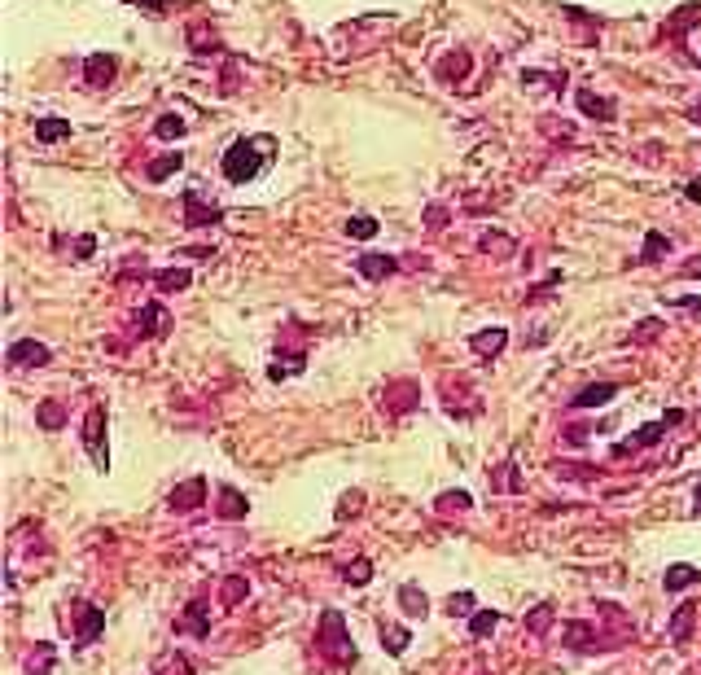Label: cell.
<instances>
[{
  "label": "cell",
  "mask_w": 701,
  "mask_h": 675,
  "mask_svg": "<svg viewBox=\"0 0 701 675\" xmlns=\"http://www.w3.org/2000/svg\"><path fill=\"white\" fill-rule=\"evenodd\" d=\"M259 149H272V141H268V136H259V141H232L228 153H224V180H232V185H246V180H254L259 171H263Z\"/></svg>",
  "instance_id": "cell-1"
},
{
  "label": "cell",
  "mask_w": 701,
  "mask_h": 675,
  "mask_svg": "<svg viewBox=\"0 0 701 675\" xmlns=\"http://www.w3.org/2000/svg\"><path fill=\"white\" fill-rule=\"evenodd\" d=\"M320 644H333V658H337V662H355V644L347 640L342 614H337V610H329V614L320 618Z\"/></svg>",
  "instance_id": "cell-2"
},
{
  "label": "cell",
  "mask_w": 701,
  "mask_h": 675,
  "mask_svg": "<svg viewBox=\"0 0 701 675\" xmlns=\"http://www.w3.org/2000/svg\"><path fill=\"white\" fill-rule=\"evenodd\" d=\"M84 443H88V452H92V460H97V470H110V456H106V412L101 408H88V417H84Z\"/></svg>",
  "instance_id": "cell-3"
},
{
  "label": "cell",
  "mask_w": 701,
  "mask_h": 675,
  "mask_svg": "<svg viewBox=\"0 0 701 675\" xmlns=\"http://www.w3.org/2000/svg\"><path fill=\"white\" fill-rule=\"evenodd\" d=\"M48 355L53 351H48L44 342H36V338H18V342L9 347V355H5V364L18 373L22 364H48Z\"/></svg>",
  "instance_id": "cell-4"
},
{
  "label": "cell",
  "mask_w": 701,
  "mask_h": 675,
  "mask_svg": "<svg viewBox=\"0 0 701 675\" xmlns=\"http://www.w3.org/2000/svg\"><path fill=\"white\" fill-rule=\"evenodd\" d=\"M206 500V478H185L175 491H171V509L175 513H189V509H197Z\"/></svg>",
  "instance_id": "cell-5"
},
{
  "label": "cell",
  "mask_w": 701,
  "mask_h": 675,
  "mask_svg": "<svg viewBox=\"0 0 701 675\" xmlns=\"http://www.w3.org/2000/svg\"><path fill=\"white\" fill-rule=\"evenodd\" d=\"M80 610H84V618H75V649L92 644V640H97V632L106 627V614H101L97 605H80Z\"/></svg>",
  "instance_id": "cell-6"
},
{
  "label": "cell",
  "mask_w": 701,
  "mask_h": 675,
  "mask_svg": "<svg viewBox=\"0 0 701 675\" xmlns=\"http://www.w3.org/2000/svg\"><path fill=\"white\" fill-rule=\"evenodd\" d=\"M614 395H618V386H614V382H601V386L592 382V386H583V391L570 399V408H601V404H609Z\"/></svg>",
  "instance_id": "cell-7"
},
{
  "label": "cell",
  "mask_w": 701,
  "mask_h": 675,
  "mask_svg": "<svg viewBox=\"0 0 701 675\" xmlns=\"http://www.w3.org/2000/svg\"><path fill=\"white\" fill-rule=\"evenodd\" d=\"M185 206H189V215H185V228H202V224H215V220H219V206H202L193 189L185 193Z\"/></svg>",
  "instance_id": "cell-8"
},
{
  "label": "cell",
  "mask_w": 701,
  "mask_h": 675,
  "mask_svg": "<svg viewBox=\"0 0 701 675\" xmlns=\"http://www.w3.org/2000/svg\"><path fill=\"white\" fill-rule=\"evenodd\" d=\"M359 276H369V281H381V276H391L399 264H395V259L391 254H364V259H359Z\"/></svg>",
  "instance_id": "cell-9"
},
{
  "label": "cell",
  "mask_w": 701,
  "mask_h": 675,
  "mask_svg": "<svg viewBox=\"0 0 701 675\" xmlns=\"http://www.w3.org/2000/svg\"><path fill=\"white\" fill-rule=\"evenodd\" d=\"M219 517H228V522H237V517H246V496L237 487H219Z\"/></svg>",
  "instance_id": "cell-10"
},
{
  "label": "cell",
  "mask_w": 701,
  "mask_h": 675,
  "mask_svg": "<svg viewBox=\"0 0 701 675\" xmlns=\"http://www.w3.org/2000/svg\"><path fill=\"white\" fill-rule=\"evenodd\" d=\"M136 325H141V338H153L158 329H167V311H163V303H145V307H141V316H136Z\"/></svg>",
  "instance_id": "cell-11"
},
{
  "label": "cell",
  "mask_w": 701,
  "mask_h": 675,
  "mask_svg": "<svg viewBox=\"0 0 701 675\" xmlns=\"http://www.w3.org/2000/svg\"><path fill=\"white\" fill-rule=\"evenodd\" d=\"M399 605L412 614V618H425V610H430V601H425V592L417 588V583H403L399 588Z\"/></svg>",
  "instance_id": "cell-12"
},
{
  "label": "cell",
  "mask_w": 701,
  "mask_h": 675,
  "mask_svg": "<svg viewBox=\"0 0 701 675\" xmlns=\"http://www.w3.org/2000/svg\"><path fill=\"white\" fill-rule=\"evenodd\" d=\"M110 80H114V58H110V53L88 58V84L101 88V84H110Z\"/></svg>",
  "instance_id": "cell-13"
},
{
  "label": "cell",
  "mask_w": 701,
  "mask_h": 675,
  "mask_svg": "<svg viewBox=\"0 0 701 675\" xmlns=\"http://www.w3.org/2000/svg\"><path fill=\"white\" fill-rule=\"evenodd\" d=\"M180 167H185V153L175 149V153H163V158H153V167H149L145 176L153 180V185H158V180H167V176H171V171H180Z\"/></svg>",
  "instance_id": "cell-14"
},
{
  "label": "cell",
  "mask_w": 701,
  "mask_h": 675,
  "mask_svg": "<svg viewBox=\"0 0 701 675\" xmlns=\"http://www.w3.org/2000/svg\"><path fill=\"white\" fill-rule=\"evenodd\" d=\"M70 123L66 119H36V141H66Z\"/></svg>",
  "instance_id": "cell-15"
},
{
  "label": "cell",
  "mask_w": 701,
  "mask_h": 675,
  "mask_svg": "<svg viewBox=\"0 0 701 675\" xmlns=\"http://www.w3.org/2000/svg\"><path fill=\"white\" fill-rule=\"evenodd\" d=\"M504 329H482V333H474V351L478 355H496V351H504Z\"/></svg>",
  "instance_id": "cell-16"
},
{
  "label": "cell",
  "mask_w": 701,
  "mask_h": 675,
  "mask_svg": "<svg viewBox=\"0 0 701 675\" xmlns=\"http://www.w3.org/2000/svg\"><path fill=\"white\" fill-rule=\"evenodd\" d=\"M697 579H701V575H697L692 566H670L662 583H666V592H684V588H688V583H697Z\"/></svg>",
  "instance_id": "cell-17"
},
{
  "label": "cell",
  "mask_w": 701,
  "mask_h": 675,
  "mask_svg": "<svg viewBox=\"0 0 701 675\" xmlns=\"http://www.w3.org/2000/svg\"><path fill=\"white\" fill-rule=\"evenodd\" d=\"M496 622H500L496 610H474V618H469V636H474V640L491 636V632H496Z\"/></svg>",
  "instance_id": "cell-18"
},
{
  "label": "cell",
  "mask_w": 701,
  "mask_h": 675,
  "mask_svg": "<svg viewBox=\"0 0 701 675\" xmlns=\"http://www.w3.org/2000/svg\"><path fill=\"white\" fill-rule=\"evenodd\" d=\"M153 132H158L163 141H180V136H185V119H180V114H163L158 123H153Z\"/></svg>",
  "instance_id": "cell-19"
},
{
  "label": "cell",
  "mask_w": 701,
  "mask_h": 675,
  "mask_svg": "<svg viewBox=\"0 0 701 675\" xmlns=\"http://www.w3.org/2000/svg\"><path fill=\"white\" fill-rule=\"evenodd\" d=\"M36 421H40L44 430H62V426H66V412H62L58 404H40V408H36Z\"/></svg>",
  "instance_id": "cell-20"
},
{
  "label": "cell",
  "mask_w": 701,
  "mask_h": 675,
  "mask_svg": "<svg viewBox=\"0 0 701 675\" xmlns=\"http://www.w3.org/2000/svg\"><path fill=\"white\" fill-rule=\"evenodd\" d=\"M670 250V242L662 237V232H648V242H644V254H640V264H658V259Z\"/></svg>",
  "instance_id": "cell-21"
},
{
  "label": "cell",
  "mask_w": 701,
  "mask_h": 675,
  "mask_svg": "<svg viewBox=\"0 0 701 675\" xmlns=\"http://www.w3.org/2000/svg\"><path fill=\"white\" fill-rule=\"evenodd\" d=\"M408 640H412V632H408V627H381V644L391 649V654H403Z\"/></svg>",
  "instance_id": "cell-22"
},
{
  "label": "cell",
  "mask_w": 701,
  "mask_h": 675,
  "mask_svg": "<svg viewBox=\"0 0 701 675\" xmlns=\"http://www.w3.org/2000/svg\"><path fill=\"white\" fill-rule=\"evenodd\" d=\"M373 232H377V220H373V215H355V220L347 224V237H355V242H369Z\"/></svg>",
  "instance_id": "cell-23"
},
{
  "label": "cell",
  "mask_w": 701,
  "mask_h": 675,
  "mask_svg": "<svg viewBox=\"0 0 701 675\" xmlns=\"http://www.w3.org/2000/svg\"><path fill=\"white\" fill-rule=\"evenodd\" d=\"M692 618H697V610L692 605H680V614H675V622H670V640H684L692 632Z\"/></svg>",
  "instance_id": "cell-24"
},
{
  "label": "cell",
  "mask_w": 701,
  "mask_h": 675,
  "mask_svg": "<svg viewBox=\"0 0 701 675\" xmlns=\"http://www.w3.org/2000/svg\"><path fill=\"white\" fill-rule=\"evenodd\" d=\"M369 579H373V566H369L364 557H355V561L347 566V583H351V588H364Z\"/></svg>",
  "instance_id": "cell-25"
},
{
  "label": "cell",
  "mask_w": 701,
  "mask_h": 675,
  "mask_svg": "<svg viewBox=\"0 0 701 675\" xmlns=\"http://www.w3.org/2000/svg\"><path fill=\"white\" fill-rule=\"evenodd\" d=\"M579 106L587 110V114H596V119H614V101H601V97H579Z\"/></svg>",
  "instance_id": "cell-26"
},
{
  "label": "cell",
  "mask_w": 701,
  "mask_h": 675,
  "mask_svg": "<svg viewBox=\"0 0 701 675\" xmlns=\"http://www.w3.org/2000/svg\"><path fill=\"white\" fill-rule=\"evenodd\" d=\"M31 654H36V658L27 662V671H40V675H44L48 666H53V644H36Z\"/></svg>",
  "instance_id": "cell-27"
},
{
  "label": "cell",
  "mask_w": 701,
  "mask_h": 675,
  "mask_svg": "<svg viewBox=\"0 0 701 675\" xmlns=\"http://www.w3.org/2000/svg\"><path fill=\"white\" fill-rule=\"evenodd\" d=\"M158 285H163V290H185V285H189V268H180V272H163V276H158Z\"/></svg>",
  "instance_id": "cell-28"
},
{
  "label": "cell",
  "mask_w": 701,
  "mask_h": 675,
  "mask_svg": "<svg viewBox=\"0 0 701 675\" xmlns=\"http://www.w3.org/2000/svg\"><path fill=\"white\" fill-rule=\"evenodd\" d=\"M294 369H303V355H294V360H276V364H272V377H294Z\"/></svg>",
  "instance_id": "cell-29"
},
{
  "label": "cell",
  "mask_w": 701,
  "mask_h": 675,
  "mask_svg": "<svg viewBox=\"0 0 701 675\" xmlns=\"http://www.w3.org/2000/svg\"><path fill=\"white\" fill-rule=\"evenodd\" d=\"M228 588H224V605H237L241 601V592H246V579H224Z\"/></svg>",
  "instance_id": "cell-30"
},
{
  "label": "cell",
  "mask_w": 701,
  "mask_h": 675,
  "mask_svg": "<svg viewBox=\"0 0 701 675\" xmlns=\"http://www.w3.org/2000/svg\"><path fill=\"white\" fill-rule=\"evenodd\" d=\"M548 618H553V605H539L531 614V632H548Z\"/></svg>",
  "instance_id": "cell-31"
},
{
  "label": "cell",
  "mask_w": 701,
  "mask_h": 675,
  "mask_svg": "<svg viewBox=\"0 0 701 675\" xmlns=\"http://www.w3.org/2000/svg\"><path fill=\"white\" fill-rule=\"evenodd\" d=\"M469 509V496H464V491H447V496H438V509Z\"/></svg>",
  "instance_id": "cell-32"
},
{
  "label": "cell",
  "mask_w": 701,
  "mask_h": 675,
  "mask_svg": "<svg viewBox=\"0 0 701 675\" xmlns=\"http://www.w3.org/2000/svg\"><path fill=\"white\" fill-rule=\"evenodd\" d=\"M469 605H474V596H469V592H460V596H452V601H447V610H452V614H464Z\"/></svg>",
  "instance_id": "cell-33"
},
{
  "label": "cell",
  "mask_w": 701,
  "mask_h": 675,
  "mask_svg": "<svg viewBox=\"0 0 701 675\" xmlns=\"http://www.w3.org/2000/svg\"><path fill=\"white\" fill-rule=\"evenodd\" d=\"M684 272H688V276H701V254H697V259H688V268H684Z\"/></svg>",
  "instance_id": "cell-34"
},
{
  "label": "cell",
  "mask_w": 701,
  "mask_h": 675,
  "mask_svg": "<svg viewBox=\"0 0 701 675\" xmlns=\"http://www.w3.org/2000/svg\"><path fill=\"white\" fill-rule=\"evenodd\" d=\"M688 198H692V202H701V185H688Z\"/></svg>",
  "instance_id": "cell-35"
},
{
  "label": "cell",
  "mask_w": 701,
  "mask_h": 675,
  "mask_svg": "<svg viewBox=\"0 0 701 675\" xmlns=\"http://www.w3.org/2000/svg\"><path fill=\"white\" fill-rule=\"evenodd\" d=\"M688 114H692V123H701V106H692V110H688Z\"/></svg>",
  "instance_id": "cell-36"
},
{
  "label": "cell",
  "mask_w": 701,
  "mask_h": 675,
  "mask_svg": "<svg viewBox=\"0 0 701 675\" xmlns=\"http://www.w3.org/2000/svg\"><path fill=\"white\" fill-rule=\"evenodd\" d=\"M697 509H701V491H697Z\"/></svg>",
  "instance_id": "cell-37"
}]
</instances>
